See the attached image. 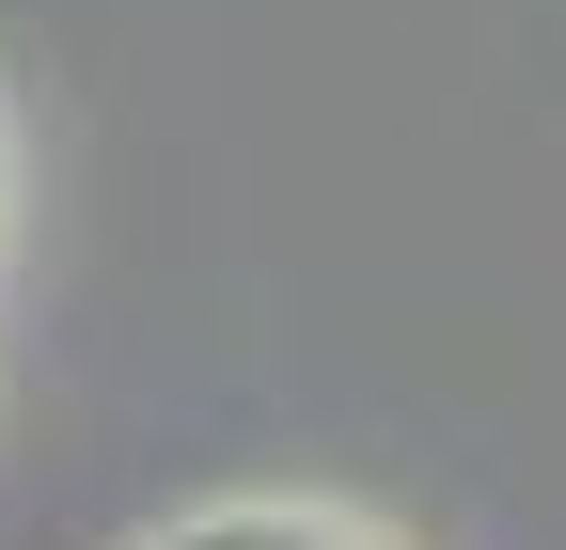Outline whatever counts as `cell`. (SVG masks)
Instances as JSON below:
<instances>
[{
    "label": "cell",
    "mask_w": 566,
    "mask_h": 550,
    "mask_svg": "<svg viewBox=\"0 0 566 550\" xmlns=\"http://www.w3.org/2000/svg\"><path fill=\"white\" fill-rule=\"evenodd\" d=\"M158 550H378V535L331 519V504H205V519L158 535Z\"/></svg>",
    "instance_id": "obj_1"
}]
</instances>
